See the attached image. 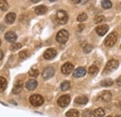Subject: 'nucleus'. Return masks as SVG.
<instances>
[{
  "mask_svg": "<svg viewBox=\"0 0 121 117\" xmlns=\"http://www.w3.org/2000/svg\"><path fill=\"white\" fill-rule=\"evenodd\" d=\"M89 101L88 98L85 97V96H80V97H77L76 99H75V102L77 103V104H80V105H85L87 104Z\"/></svg>",
  "mask_w": 121,
  "mask_h": 117,
  "instance_id": "nucleus-18",
  "label": "nucleus"
},
{
  "mask_svg": "<svg viewBox=\"0 0 121 117\" xmlns=\"http://www.w3.org/2000/svg\"><path fill=\"white\" fill-rule=\"evenodd\" d=\"M73 70H74V65L71 64V63H69V62L68 63H65L61 67V72L63 74H65V75L70 74Z\"/></svg>",
  "mask_w": 121,
  "mask_h": 117,
  "instance_id": "nucleus-8",
  "label": "nucleus"
},
{
  "mask_svg": "<svg viewBox=\"0 0 121 117\" xmlns=\"http://www.w3.org/2000/svg\"><path fill=\"white\" fill-rule=\"evenodd\" d=\"M108 25L106 24H104V25H100L98 27H96V33L99 35V36H104L106 33L108 32Z\"/></svg>",
  "mask_w": 121,
  "mask_h": 117,
  "instance_id": "nucleus-12",
  "label": "nucleus"
},
{
  "mask_svg": "<svg viewBox=\"0 0 121 117\" xmlns=\"http://www.w3.org/2000/svg\"><path fill=\"white\" fill-rule=\"evenodd\" d=\"M118 67V62L115 59H112L110 61H108V63L106 64L105 68L104 70V74H108L109 72H112L114 70H116Z\"/></svg>",
  "mask_w": 121,
  "mask_h": 117,
  "instance_id": "nucleus-2",
  "label": "nucleus"
},
{
  "mask_svg": "<svg viewBox=\"0 0 121 117\" xmlns=\"http://www.w3.org/2000/svg\"><path fill=\"white\" fill-rule=\"evenodd\" d=\"M54 73H55V69L52 67H48L43 70L42 76H43V78L45 80H48V79H50L51 77H53Z\"/></svg>",
  "mask_w": 121,
  "mask_h": 117,
  "instance_id": "nucleus-7",
  "label": "nucleus"
},
{
  "mask_svg": "<svg viewBox=\"0 0 121 117\" xmlns=\"http://www.w3.org/2000/svg\"><path fill=\"white\" fill-rule=\"evenodd\" d=\"M72 2H73V3H75V4H78V3H80V2H81V0H72Z\"/></svg>",
  "mask_w": 121,
  "mask_h": 117,
  "instance_id": "nucleus-36",
  "label": "nucleus"
},
{
  "mask_svg": "<svg viewBox=\"0 0 121 117\" xmlns=\"http://www.w3.org/2000/svg\"><path fill=\"white\" fill-rule=\"evenodd\" d=\"M3 58V53H2V51H0V60H2Z\"/></svg>",
  "mask_w": 121,
  "mask_h": 117,
  "instance_id": "nucleus-37",
  "label": "nucleus"
},
{
  "mask_svg": "<svg viewBox=\"0 0 121 117\" xmlns=\"http://www.w3.org/2000/svg\"><path fill=\"white\" fill-rule=\"evenodd\" d=\"M21 48H22V44L18 43V42H14V43L11 45V47H10V49L12 51H17V50H19Z\"/></svg>",
  "mask_w": 121,
  "mask_h": 117,
  "instance_id": "nucleus-30",
  "label": "nucleus"
},
{
  "mask_svg": "<svg viewBox=\"0 0 121 117\" xmlns=\"http://www.w3.org/2000/svg\"><path fill=\"white\" fill-rule=\"evenodd\" d=\"M15 20H16V14L14 13V12H10V13L7 14L6 18H5V21H6V23H7V24H13Z\"/></svg>",
  "mask_w": 121,
  "mask_h": 117,
  "instance_id": "nucleus-15",
  "label": "nucleus"
},
{
  "mask_svg": "<svg viewBox=\"0 0 121 117\" xmlns=\"http://www.w3.org/2000/svg\"><path fill=\"white\" fill-rule=\"evenodd\" d=\"M25 86H26V88H27L28 90L33 91V90H35V88L37 87V82H36L35 80H29V81L26 83Z\"/></svg>",
  "mask_w": 121,
  "mask_h": 117,
  "instance_id": "nucleus-13",
  "label": "nucleus"
},
{
  "mask_svg": "<svg viewBox=\"0 0 121 117\" xmlns=\"http://www.w3.org/2000/svg\"><path fill=\"white\" fill-rule=\"evenodd\" d=\"M49 1H50V2H55L56 0H49Z\"/></svg>",
  "mask_w": 121,
  "mask_h": 117,
  "instance_id": "nucleus-39",
  "label": "nucleus"
},
{
  "mask_svg": "<svg viewBox=\"0 0 121 117\" xmlns=\"http://www.w3.org/2000/svg\"><path fill=\"white\" fill-rule=\"evenodd\" d=\"M104 21H105V17L103 16V15H99V16H97V17L94 19V23H95V24H101V23H103V22H104Z\"/></svg>",
  "mask_w": 121,
  "mask_h": 117,
  "instance_id": "nucleus-27",
  "label": "nucleus"
},
{
  "mask_svg": "<svg viewBox=\"0 0 121 117\" xmlns=\"http://www.w3.org/2000/svg\"><path fill=\"white\" fill-rule=\"evenodd\" d=\"M66 117H79V112L76 110H70L66 112Z\"/></svg>",
  "mask_w": 121,
  "mask_h": 117,
  "instance_id": "nucleus-23",
  "label": "nucleus"
},
{
  "mask_svg": "<svg viewBox=\"0 0 121 117\" xmlns=\"http://www.w3.org/2000/svg\"><path fill=\"white\" fill-rule=\"evenodd\" d=\"M87 19H88V15L86 14L85 12L80 13V14L77 16V21H78V22H84V21H86Z\"/></svg>",
  "mask_w": 121,
  "mask_h": 117,
  "instance_id": "nucleus-28",
  "label": "nucleus"
},
{
  "mask_svg": "<svg viewBox=\"0 0 121 117\" xmlns=\"http://www.w3.org/2000/svg\"><path fill=\"white\" fill-rule=\"evenodd\" d=\"M9 9V3L7 0H0V10H2L3 11L8 10Z\"/></svg>",
  "mask_w": 121,
  "mask_h": 117,
  "instance_id": "nucleus-22",
  "label": "nucleus"
},
{
  "mask_svg": "<svg viewBox=\"0 0 121 117\" xmlns=\"http://www.w3.org/2000/svg\"><path fill=\"white\" fill-rule=\"evenodd\" d=\"M120 49H121V46H120Z\"/></svg>",
  "mask_w": 121,
  "mask_h": 117,
  "instance_id": "nucleus-43",
  "label": "nucleus"
},
{
  "mask_svg": "<svg viewBox=\"0 0 121 117\" xmlns=\"http://www.w3.org/2000/svg\"><path fill=\"white\" fill-rule=\"evenodd\" d=\"M86 73H87L86 68H85L80 67V68H77L76 70L73 72V76H74L75 78H81V77L85 76Z\"/></svg>",
  "mask_w": 121,
  "mask_h": 117,
  "instance_id": "nucleus-11",
  "label": "nucleus"
},
{
  "mask_svg": "<svg viewBox=\"0 0 121 117\" xmlns=\"http://www.w3.org/2000/svg\"><path fill=\"white\" fill-rule=\"evenodd\" d=\"M116 117H121V115H117V116H116Z\"/></svg>",
  "mask_w": 121,
  "mask_h": 117,
  "instance_id": "nucleus-40",
  "label": "nucleus"
},
{
  "mask_svg": "<svg viewBox=\"0 0 121 117\" xmlns=\"http://www.w3.org/2000/svg\"><path fill=\"white\" fill-rule=\"evenodd\" d=\"M107 117H112V116H107Z\"/></svg>",
  "mask_w": 121,
  "mask_h": 117,
  "instance_id": "nucleus-42",
  "label": "nucleus"
},
{
  "mask_svg": "<svg viewBox=\"0 0 121 117\" xmlns=\"http://www.w3.org/2000/svg\"><path fill=\"white\" fill-rule=\"evenodd\" d=\"M19 56H20L21 59H25L27 57V54H26L24 51H22V52H21V53L19 54Z\"/></svg>",
  "mask_w": 121,
  "mask_h": 117,
  "instance_id": "nucleus-32",
  "label": "nucleus"
},
{
  "mask_svg": "<svg viewBox=\"0 0 121 117\" xmlns=\"http://www.w3.org/2000/svg\"><path fill=\"white\" fill-rule=\"evenodd\" d=\"M113 83H114V82H113L111 79H105V80H103L100 84H101L102 86H104V87H108V86L113 85Z\"/></svg>",
  "mask_w": 121,
  "mask_h": 117,
  "instance_id": "nucleus-21",
  "label": "nucleus"
},
{
  "mask_svg": "<svg viewBox=\"0 0 121 117\" xmlns=\"http://www.w3.org/2000/svg\"><path fill=\"white\" fill-rule=\"evenodd\" d=\"M57 54V52L56 50L50 48V49H48L46 50V52L44 53V58L47 59V60H50V59L54 58Z\"/></svg>",
  "mask_w": 121,
  "mask_h": 117,
  "instance_id": "nucleus-9",
  "label": "nucleus"
},
{
  "mask_svg": "<svg viewBox=\"0 0 121 117\" xmlns=\"http://www.w3.org/2000/svg\"><path fill=\"white\" fill-rule=\"evenodd\" d=\"M7 86H8V83H7L6 79L3 77H0V92L5 91Z\"/></svg>",
  "mask_w": 121,
  "mask_h": 117,
  "instance_id": "nucleus-20",
  "label": "nucleus"
},
{
  "mask_svg": "<svg viewBox=\"0 0 121 117\" xmlns=\"http://www.w3.org/2000/svg\"><path fill=\"white\" fill-rule=\"evenodd\" d=\"M83 50H84V53L89 54V53H91V50H92V46H91V44H87V45L83 48Z\"/></svg>",
  "mask_w": 121,
  "mask_h": 117,
  "instance_id": "nucleus-31",
  "label": "nucleus"
},
{
  "mask_svg": "<svg viewBox=\"0 0 121 117\" xmlns=\"http://www.w3.org/2000/svg\"><path fill=\"white\" fill-rule=\"evenodd\" d=\"M102 6H103L104 9L109 10V9L112 8V3H111L110 0H103V1H102Z\"/></svg>",
  "mask_w": 121,
  "mask_h": 117,
  "instance_id": "nucleus-24",
  "label": "nucleus"
},
{
  "mask_svg": "<svg viewBox=\"0 0 121 117\" xmlns=\"http://www.w3.org/2000/svg\"><path fill=\"white\" fill-rule=\"evenodd\" d=\"M98 71H99V68L96 66H94V65L90 67V68H89V73L91 74V75H95V74H97Z\"/></svg>",
  "mask_w": 121,
  "mask_h": 117,
  "instance_id": "nucleus-26",
  "label": "nucleus"
},
{
  "mask_svg": "<svg viewBox=\"0 0 121 117\" xmlns=\"http://www.w3.org/2000/svg\"><path fill=\"white\" fill-rule=\"evenodd\" d=\"M111 98H112V94H111V92H109V91H104V92L101 93V95L99 96V99H100V100H103V101H104V102L110 101Z\"/></svg>",
  "mask_w": 121,
  "mask_h": 117,
  "instance_id": "nucleus-10",
  "label": "nucleus"
},
{
  "mask_svg": "<svg viewBox=\"0 0 121 117\" xmlns=\"http://www.w3.org/2000/svg\"><path fill=\"white\" fill-rule=\"evenodd\" d=\"M71 86V84H70V83L68 82V81H65V82H62L61 83V84H60V89L62 90V91H67L69 88Z\"/></svg>",
  "mask_w": 121,
  "mask_h": 117,
  "instance_id": "nucleus-25",
  "label": "nucleus"
},
{
  "mask_svg": "<svg viewBox=\"0 0 121 117\" xmlns=\"http://www.w3.org/2000/svg\"><path fill=\"white\" fill-rule=\"evenodd\" d=\"M29 101L34 107H39L44 103V98L40 95H33L30 97Z\"/></svg>",
  "mask_w": 121,
  "mask_h": 117,
  "instance_id": "nucleus-3",
  "label": "nucleus"
},
{
  "mask_svg": "<svg viewBox=\"0 0 121 117\" xmlns=\"http://www.w3.org/2000/svg\"><path fill=\"white\" fill-rule=\"evenodd\" d=\"M0 45H1V40H0Z\"/></svg>",
  "mask_w": 121,
  "mask_h": 117,
  "instance_id": "nucleus-41",
  "label": "nucleus"
},
{
  "mask_svg": "<svg viewBox=\"0 0 121 117\" xmlns=\"http://www.w3.org/2000/svg\"><path fill=\"white\" fill-rule=\"evenodd\" d=\"M84 25L83 24H80V25H78V31H81V30H83L84 29Z\"/></svg>",
  "mask_w": 121,
  "mask_h": 117,
  "instance_id": "nucleus-35",
  "label": "nucleus"
},
{
  "mask_svg": "<svg viewBox=\"0 0 121 117\" xmlns=\"http://www.w3.org/2000/svg\"><path fill=\"white\" fill-rule=\"evenodd\" d=\"M71 101V98H70V96H68V95H65V96H62V97H60V98L58 99V105L61 107V108H65V107H67L68 105H69V103Z\"/></svg>",
  "mask_w": 121,
  "mask_h": 117,
  "instance_id": "nucleus-6",
  "label": "nucleus"
},
{
  "mask_svg": "<svg viewBox=\"0 0 121 117\" xmlns=\"http://www.w3.org/2000/svg\"><path fill=\"white\" fill-rule=\"evenodd\" d=\"M92 114H93L94 117H104V114H105V112H104V110L103 108H98V109L93 111Z\"/></svg>",
  "mask_w": 121,
  "mask_h": 117,
  "instance_id": "nucleus-17",
  "label": "nucleus"
},
{
  "mask_svg": "<svg viewBox=\"0 0 121 117\" xmlns=\"http://www.w3.org/2000/svg\"><path fill=\"white\" fill-rule=\"evenodd\" d=\"M68 39H69V33H68V31L64 29L60 30L56 35V40L61 44H64L65 42H67Z\"/></svg>",
  "mask_w": 121,
  "mask_h": 117,
  "instance_id": "nucleus-1",
  "label": "nucleus"
},
{
  "mask_svg": "<svg viewBox=\"0 0 121 117\" xmlns=\"http://www.w3.org/2000/svg\"><path fill=\"white\" fill-rule=\"evenodd\" d=\"M48 11V8L46 6H38L35 9V12L37 15H43Z\"/></svg>",
  "mask_w": 121,
  "mask_h": 117,
  "instance_id": "nucleus-16",
  "label": "nucleus"
},
{
  "mask_svg": "<svg viewBox=\"0 0 121 117\" xmlns=\"http://www.w3.org/2000/svg\"><path fill=\"white\" fill-rule=\"evenodd\" d=\"M117 40V34L116 32H113L110 35H108L107 38L104 39V45L107 47H112L116 44Z\"/></svg>",
  "mask_w": 121,
  "mask_h": 117,
  "instance_id": "nucleus-4",
  "label": "nucleus"
},
{
  "mask_svg": "<svg viewBox=\"0 0 121 117\" xmlns=\"http://www.w3.org/2000/svg\"><path fill=\"white\" fill-rule=\"evenodd\" d=\"M56 21L60 24H66L67 21H68V14H67V12L64 11V10H58V12L56 14Z\"/></svg>",
  "mask_w": 121,
  "mask_h": 117,
  "instance_id": "nucleus-5",
  "label": "nucleus"
},
{
  "mask_svg": "<svg viewBox=\"0 0 121 117\" xmlns=\"http://www.w3.org/2000/svg\"><path fill=\"white\" fill-rule=\"evenodd\" d=\"M31 1H32L33 3H38V2L40 1V0H31Z\"/></svg>",
  "mask_w": 121,
  "mask_h": 117,
  "instance_id": "nucleus-38",
  "label": "nucleus"
},
{
  "mask_svg": "<svg viewBox=\"0 0 121 117\" xmlns=\"http://www.w3.org/2000/svg\"><path fill=\"white\" fill-rule=\"evenodd\" d=\"M117 83L119 85V86H121V76L117 79Z\"/></svg>",
  "mask_w": 121,
  "mask_h": 117,
  "instance_id": "nucleus-34",
  "label": "nucleus"
},
{
  "mask_svg": "<svg viewBox=\"0 0 121 117\" xmlns=\"http://www.w3.org/2000/svg\"><path fill=\"white\" fill-rule=\"evenodd\" d=\"M29 75H30L31 77L35 78V77H37L39 75V70L36 69V68H32L30 71H29Z\"/></svg>",
  "mask_w": 121,
  "mask_h": 117,
  "instance_id": "nucleus-29",
  "label": "nucleus"
},
{
  "mask_svg": "<svg viewBox=\"0 0 121 117\" xmlns=\"http://www.w3.org/2000/svg\"><path fill=\"white\" fill-rule=\"evenodd\" d=\"M22 90V82H18V83H15L14 87L12 89V93L13 94H19Z\"/></svg>",
  "mask_w": 121,
  "mask_h": 117,
  "instance_id": "nucleus-19",
  "label": "nucleus"
},
{
  "mask_svg": "<svg viewBox=\"0 0 121 117\" xmlns=\"http://www.w3.org/2000/svg\"><path fill=\"white\" fill-rule=\"evenodd\" d=\"M5 39L9 41V42H14L16 39H17V36L14 32H8L6 35H5Z\"/></svg>",
  "mask_w": 121,
  "mask_h": 117,
  "instance_id": "nucleus-14",
  "label": "nucleus"
},
{
  "mask_svg": "<svg viewBox=\"0 0 121 117\" xmlns=\"http://www.w3.org/2000/svg\"><path fill=\"white\" fill-rule=\"evenodd\" d=\"M91 113L90 111H86L84 113H83V115H82V117H91Z\"/></svg>",
  "mask_w": 121,
  "mask_h": 117,
  "instance_id": "nucleus-33",
  "label": "nucleus"
}]
</instances>
